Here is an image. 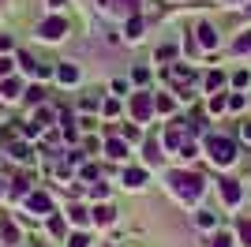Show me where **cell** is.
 <instances>
[{
	"instance_id": "17",
	"label": "cell",
	"mask_w": 251,
	"mask_h": 247,
	"mask_svg": "<svg viewBox=\"0 0 251 247\" xmlns=\"http://www.w3.org/2000/svg\"><path fill=\"white\" fill-rule=\"evenodd\" d=\"M49 232H52V236H64V221H60V217H52V221H49Z\"/></svg>"
},
{
	"instance_id": "4",
	"label": "cell",
	"mask_w": 251,
	"mask_h": 247,
	"mask_svg": "<svg viewBox=\"0 0 251 247\" xmlns=\"http://www.w3.org/2000/svg\"><path fill=\"white\" fill-rule=\"evenodd\" d=\"M150 113H154V101H150V94H135L131 98V116H135L139 124H147Z\"/></svg>"
},
{
	"instance_id": "20",
	"label": "cell",
	"mask_w": 251,
	"mask_h": 247,
	"mask_svg": "<svg viewBox=\"0 0 251 247\" xmlns=\"http://www.w3.org/2000/svg\"><path fill=\"white\" fill-rule=\"evenodd\" d=\"M240 240H244V244H251V225H248V221L240 225Z\"/></svg>"
},
{
	"instance_id": "2",
	"label": "cell",
	"mask_w": 251,
	"mask_h": 247,
	"mask_svg": "<svg viewBox=\"0 0 251 247\" xmlns=\"http://www.w3.org/2000/svg\"><path fill=\"white\" fill-rule=\"evenodd\" d=\"M206 154H210L214 165H232L236 161V146H232L225 135H210L206 139Z\"/></svg>"
},
{
	"instance_id": "23",
	"label": "cell",
	"mask_w": 251,
	"mask_h": 247,
	"mask_svg": "<svg viewBox=\"0 0 251 247\" xmlns=\"http://www.w3.org/2000/svg\"><path fill=\"white\" fill-rule=\"evenodd\" d=\"M214 247H229V240H225V236H218V240H214Z\"/></svg>"
},
{
	"instance_id": "9",
	"label": "cell",
	"mask_w": 251,
	"mask_h": 247,
	"mask_svg": "<svg viewBox=\"0 0 251 247\" xmlns=\"http://www.w3.org/2000/svg\"><path fill=\"white\" fill-rule=\"evenodd\" d=\"M143 180H147V173H143V169H127V173H124V184H127V187H143Z\"/></svg>"
},
{
	"instance_id": "11",
	"label": "cell",
	"mask_w": 251,
	"mask_h": 247,
	"mask_svg": "<svg viewBox=\"0 0 251 247\" xmlns=\"http://www.w3.org/2000/svg\"><path fill=\"white\" fill-rule=\"evenodd\" d=\"M199 41L206 45V49H210V45H218V34H214V26H206V23H202V26H199Z\"/></svg>"
},
{
	"instance_id": "24",
	"label": "cell",
	"mask_w": 251,
	"mask_h": 247,
	"mask_svg": "<svg viewBox=\"0 0 251 247\" xmlns=\"http://www.w3.org/2000/svg\"><path fill=\"white\" fill-rule=\"evenodd\" d=\"M244 139H248V143H251V124H244Z\"/></svg>"
},
{
	"instance_id": "3",
	"label": "cell",
	"mask_w": 251,
	"mask_h": 247,
	"mask_svg": "<svg viewBox=\"0 0 251 247\" xmlns=\"http://www.w3.org/2000/svg\"><path fill=\"white\" fill-rule=\"evenodd\" d=\"M38 34H42L45 41H60L64 34H68V23L64 19H45V23H38Z\"/></svg>"
},
{
	"instance_id": "14",
	"label": "cell",
	"mask_w": 251,
	"mask_h": 247,
	"mask_svg": "<svg viewBox=\"0 0 251 247\" xmlns=\"http://www.w3.org/2000/svg\"><path fill=\"white\" fill-rule=\"evenodd\" d=\"M11 157H15V161H26V157H30V150H26V146H11Z\"/></svg>"
},
{
	"instance_id": "10",
	"label": "cell",
	"mask_w": 251,
	"mask_h": 247,
	"mask_svg": "<svg viewBox=\"0 0 251 247\" xmlns=\"http://www.w3.org/2000/svg\"><path fill=\"white\" fill-rule=\"evenodd\" d=\"M113 217H116V210H113V206H98V210H94V221H98V225H109Z\"/></svg>"
},
{
	"instance_id": "12",
	"label": "cell",
	"mask_w": 251,
	"mask_h": 247,
	"mask_svg": "<svg viewBox=\"0 0 251 247\" xmlns=\"http://www.w3.org/2000/svg\"><path fill=\"white\" fill-rule=\"evenodd\" d=\"M56 79H60V82H75V79H79V72H75L72 64H64V68H56Z\"/></svg>"
},
{
	"instance_id": "7",
	"label": "cell",
	"mask_w": 251,
	"mask_h": 247,
	"mask_svg": "<svg viewBox=\"0 0 251 247\" xmlns=\"http://www.w3.org/2000/svg\"><path fill=\"white\" fill-rule=\"evenodd\" d=\"M0 236H4V244H19V228L11 225L8 217H0Z\"/></svg>"
},
{
	"instance_id": "19",
	"label": "cell",
	"mask_w": 251,
	"mask_h": 247,
	"mask_svg": "<svg viewBox=\"0 0 251 247\" xmlns=\"http://www.w3.org/2000/svg\"><path fill=\"white\" fill-rule=\"evenodd\" d=\"M72 221H75V225H86V210H79V206H75V210H72Z\"/></svg>"
},
{
	"instance_id": "21",
	"label": "cell",
	"mask_w": 251,
	"mask_h": 247,
	"mask_svg": "<svg viewBox=\"0 0 251 247\" xmlns=\"http://www.w3.org/2000/svg\"><path fill=\"white\" fill-rule=\"evenodd\" d=\"M236 49H240V52H248V49H251V34H248V38H240V41H236Z\"/></svg>"
},
{
	"instance_id": "6",
	"label": "cell",
	"mask_w": 251,
	"mask_h": 247,
	"mask_svg": "<svg viewBox=\"0 0 251 247\" xmlns=\"http://www.w3.org/2000/svg\"><path fill=\"white\" fill-rule=\"evenodd\" d=\"M19 94H23V86L15 79H4V82H0V98H4V101H15Z\"/></svg>"
},
{
	"instance_id": "1",
	"label": "cell",
	"mask_w": 251,
	"mask_h": 247,
	"mask_svg": "<svg viewBox=\"0 0 251 247\" xmlns=\"http://www.w3.org/2000/svg\"><path fill=\"white\" fill-rule=\"evenodd\" d=\"M169 184H173V191H176L180 198H188V202H195V198L202 195V176H195V173H173Z\"/></svg>"
},
{
	"instance_id": "8",
	"label": "cell",
	"mask_w": 251,
	"mask_h": 247,
	"mask_svg": "<svg viewBox=\"0 0 251 247\" xmlns=\"http://www.w3.org/2000/svg\"><path fill=\"white\" fill-rule=\"evenodd\" d=\"M221 195H225V202H240V184L236 180H221Z\"/></svg>"
},
{
	"instance_id": "13",
	"label": "cell",
	"mask_w": 251,
	"mask_h": 247,
	"mask_svg": "<svg viewBox=\"0 0 251 247\" xmlns=\"http://www.w3.org/2000/svg\"><path fill=\"white\" fill-rule=\"evenodd\" d=\"M105 150H109V157H124V154H127V146L120 143V139H109V146H105Z\"/></svg>"
},
{
	"instance_id": "5",
	"label": "cell",
	"mask_w": 251,
	"mask_h": 247,
	"mask_svg": "<svg viewBox=\"0 0 251 247\" xmlns=\"http://www.w3.org/2000/svg\"><path fill=\"white\" fill-rule=\"evenodd\" d=\"M26 210H34V214H49V210H52V202H49V195L34 191V195H26Z\"/></svg>"
},
{
	"instance_id": "22",
	"label": "cell",
	"mask_w": 251,
	"mask_h": 247,
	"mask_svg": "<svg viewBox=\"0 0 251 247\" xmlns=\"http://www.w3.org/2000/svg\"><path fill=\"white\" fill-rule=\"evenodd\" d=\"M0 49H11V38H4V34H0Z\"/></svg>"
},
{
	"instance_id": "18",
	"label": "cell",
	"mask_w": 251,
	"mask_h": 247,
	"mask_svg": "<svg viewBox=\"0 0 251 247\" xmlns=\"http://www.w3.org/2000/svg\"><path fill=\"white\" fill-rule=\"evenodd\" d=\"M8 75H11V60H8V56H0V79H8Z\"/></svg>"
},
{
	"instance_id": "15",
	"label": "cell",
	"mask_w": 251,
	"mask_h": 247,
	"mask_svg": "<svg viewBox=\"0 0 251 247\" xmlns=\"http://www.w3.org/2000/svg\"><path fill=\"white\" fill-rule=\"evenodd\" d=\"M68 247H90V240H86V236H83V232H75V236H72V240H68Z\"/></svg>"
},
{
	"instance_id": "16",
	"label": "cell",
	"mask_w": 251,
	"mask_h": 247,
	"mask_svg": "<svg viewBox=\"0 0 251 247\" xmlns=\"http://www.w3.org/2000/svg\"><path fill=\"white\" fill-rule=\"evenodd\" d=\"M139 30H143V23H139V19H131V23H127V38H131V41L139 38Z\"/></svg>"
},
{
	"instance_id": "25",
	"label": "cell",
	"mask_w": 251,
	"mask_h": 247,
	"mask_svg": "<svg viewBox=\"0 0 251 247\" xmlns=\"http://www.w3.org/2000/svg\"><path fill=\"white\" fill-rule=\"evenodd\" d=\"M49 4H52V8H64V0H49Z\"/></svg>"
}]
</instances>
